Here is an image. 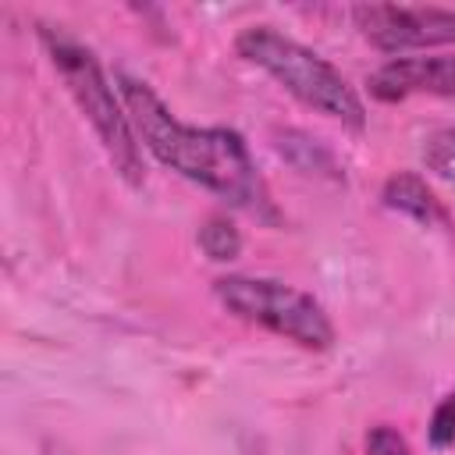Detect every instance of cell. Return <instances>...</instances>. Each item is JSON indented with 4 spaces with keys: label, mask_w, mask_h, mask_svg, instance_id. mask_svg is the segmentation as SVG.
<instances>
[{
    "label": "cell",
    "mask_w": 455,
    "mask_h": 455,
    "mask_svg": "<svg viewBox=\"0 0 455 455\" xmlns=\"http://www.w3.org/2000/svg\"><path fill=\"white\" fill-rule=\"evenodd\" d=\"M419 156L427 164V171H434L441 181H448L455 188V128H434L427 132Z\"/></svg>",
    "instance_id": "9c48e42d"
},
{
    "label": "cell",
    "mask_w": 455,
    "mask_h": 455,
    "mask_svg": "<svg viewBox=\"0 0 455 455\" xmlns=\"http://www.w3.org/2000/svg\"><path fill=\"white\" fill-rule=\"evenodd\" d=\"M441 96L455 100V53H416L395 57L370 75V96L398 103L409 96Z\"/></svg>",
    "instance_id": "8992f818"
},
{
    "label": "cell",
    "mask_w": 455,
    "mask_h": 455,
    "mask_svg": "<svg viewBox=\"0 0 455 455\" xmlns=\"http://www.w3.org/2000/svg\"><path fill=\"white\" fill-rule=\"evenodd\" d=\"M213 295L231 316L256 323L277 338H288L299 348L323 352L334 345V323L327 309L309 291L291 288L277 277L228 274L213 281Z\"/></svg>",
    "instance_id": "277c9868"
},
{
    "label": "cell",
    "mask_w": 455,
    "mask_h": 455,
    "mask_svg": "<svg viewBox=\"0 0 455 455\" xmlns=\"http://www.w3.org/2000/svg\"><path fill=\"white\" fill-rule=\"evenodd\" d=\"M235 50L249 64L263 68L277 85H284L309 110H316V114H323L331 121H341L352 132H363L366 107H363L359 92L316 50L295 43L291 36H284V32H277L270 25H249V28H242L238 39H235Z\"/></svg>",
    "instance_id": "7a4b0ae2"
},
{
    "label": "cell",
    "mask_w": 455,
    "mask_h": 455,
    "mask_svg": "<svg viewBox=\"0 0 455 455\" xmlns=\"http://www.w3.org/2000/svg\"><path fill=\"white\" fill-rule=\"evenodd\" d=\"M366 455H409V441L395 427H373L366 434Z\"/></svg>",
    "instance_id": "8fae6325"
},
{
    "label": "cell",
    "mask_w": 455,
    "mask_h": 455,
    "mask_svg": "<svg viewBox=\"0 0 455 455\" xmlns=\"http://www.w3.org/2000/svg\"><path fill=\"white\" fill-rule=\"evenodd\" d=\"M352 18L370 46L380 53H427L434 46H455V11L448 7H402L363 4Z\"/></svg>",
    "instance_id": "5b68a950"
},
{
    "label": "cell",
    "mask_w": 455,
    "mask_h": 455,
    "mask_svg": "<svg viewBox=\"0 0 455 455\" xmlns=\"http://www.w3.org/2000/svg\"><path fill=\"white\" fill-rule=\"evenodd\" d=\"M427 441L434 451H444L455 444V387L437 402V409L427 423Z\"/></svg>",
    "instance_id": "30bf717a"
},
{
    "label": "cell",
    "mask_w": 455,
    "mask_h": 455,
    "mask_svg": "<svg viewBox=\"0 0 455 455\" xmlns=\"http://www.w3.org/2000/svg\"><path fill=\"white\" fill-rule=\"evenodd\" d=\"M117 92L124 100L128 121L135 128V139L171 171L196 181L199 188L220 196L224 203L259 217L277 220V210L270 203L267 181L249 156L245 139L235 128H196L178 121L164 100L139 78L117 75Z\"/></svg>",
    "instance_id": "6da1fadb"
},
{
    "label": "cell",
    "mask_w": 455,
    "mask_h": 455,
    "mask_svg": "<svg viewBox=\"0 0 455 455\" xmlns=\"http://www.w3.org/2000/svg\"><path fill=\"white\" fill-rule=\"evenodd\" d=\"M199 249L213 259V263H231L242 252V235L228 217H210L199 228Z\"/></svg>",
    "instance_id": "ba28073f"
},
{
    "label": "cell",
    "mask_w": 455,
    "mask_h": 455,
    "mask_svg": "<svg viewBox=\"0 0 455 455\" xmlns=\"http://www.w3.org/2000/svg\"><path fill=\"white\" fill-rule=\"evenodd\" d=\"M39 36H43V46H46L57 75L64 78L71 100L78 103L82 117L89 121L103 153L110 156L114 171L128 185H142L146 181V164H142L139 139H135V128L128 121V110H124V100H121L117 85H110V78L103 75V68L92 57L89 46L75 43L71 36H64L53 25H43Z\"/></svg>",
    "instance_id": "3957f363"
},
{
    "label": "cell",
    "mask_w": 455,
    "mask_h": 455,
    "mask_svg": "<svg viewBox=\"0 0 455 455\" xmlns=\"http://www.w3.org/2000/svg\"><path fill=\"white\" fill-rule=\"evenodd\" d=\"M380 203L395 213H405L412 217L416 224H427V228H444L448 224V213L441 206V199L427 188V181L412 171H398L384 181L380 188Z\"/></svg>",
    "instance_id": "52a82bcc"
}]
</instances>
